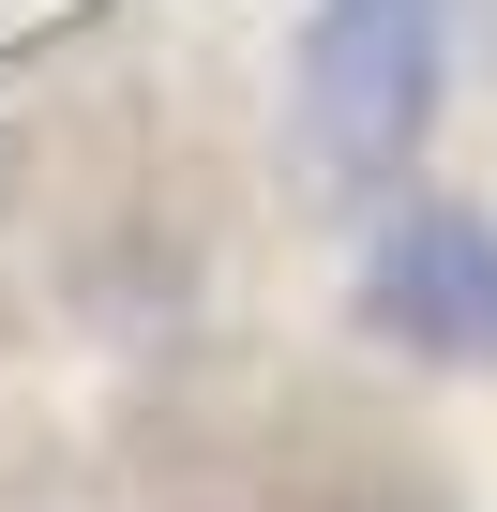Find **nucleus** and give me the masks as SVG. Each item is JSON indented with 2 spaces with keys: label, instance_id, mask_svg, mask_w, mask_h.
Listing matches in <instances>:
<instances>
[{
  "label": "nucleus",
  "instance_id": "obj_2",
  "mask_svg": "<svg viewBox=\"0 0 497 512\" xmlns=\"http://www.w3.org/2000/svg\"><path fill=\"white\" fill-rule=\"evenodd\" d=\"M362 332L452 377H497V211L482 196H392L362 226Z\"/></svg>",
  "mask_w": 497,
  "mask_h": 512
},
{
  "label": "nucleus",
  "instance_id": "obj_1",
  "mask_svg": "<svg viewBox=\"0 0 497 512\" xmlns=\"http://www.w3.org/2000/svg\"><path fill=\"white\" fill-rule=\"evenodd\" d=\"M437 91H452V16L437 0H317L302 46H287V151L332 196H377V181L422 166Z\"/></svg>",
  "mask_w": 497,
  "mask_h": 512
}]
</instances>
